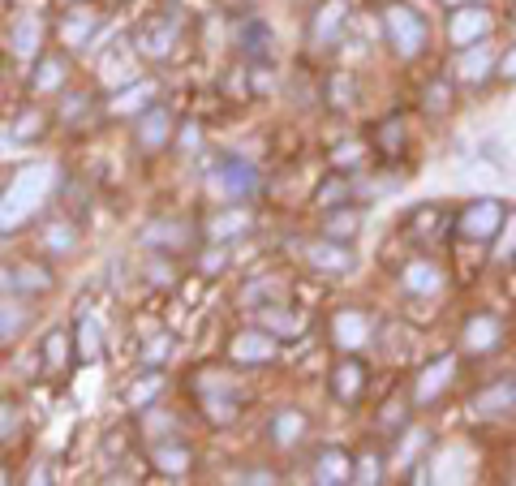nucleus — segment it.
I'll return each mask as SVG.
<instances>
[{
	"label": "nucleus",
	"instance_id": "obj_44",
	"mask_svg": "<svg viewBox=\"0 0 516 486\" xmlns=\"http://www.w3.org/2000/svg\"><path fill=\"white\" fill-rule=\"evenodd\" d=\"M65 87V61L61 56H43L35 69V91H61Z\"/></svg>",
	"mask_w": 516,
	"mask_h": 486
},
{
	"label": "nucleus",
	"instance_id": "obj_1",
	"mask_svg": "<svg viewBox=\"0 0 516 486\" xmlns=\"http://www.w3.org/2000/svg\"><path fill=\"white\" fill-rule=\"evenodd\" d=\"M516 340V323L508 319V310L499 306H469L461 319H456V336L452 349L465 357L469 366H486L495 357H504Z\"/></svg>",
	"mask_w": 516,
	"mask_h": 486
},
{
	"label": "nucleus",
	"instance_id": "obj_35",
	"mask_svg": "<svg viewBox=\"0 0 516 486\" xmlns=\"http://www.w3.org/2000/svg\"><path fill=\"white\" fill-rule=\"evenodd\" d=\"M95 26H99V18L86 5H69V13L61 18V39L69 48H86L91 44V35H95Z\"/></svg>",
	"mask_w": 516,
	"mask_h": 486
},
{
	"label": "nucleus",
	"instance_id": "obj_7",
	"mask_svg": "<svg viewBox=\"0 0 516 486\" xmlns=\"http://www.w3.org/2000/svg\"><path fill=\"white\" fill-rule=\"evenodd\" d=\"M465 409L482 426H508L516 422V370H491L469 388Z\"/></svg>",
	"mask_w": 516,
	"mask_h": 486
},
{
	"label": "nucleus",
	"instance_id": "obj_38",
	"mask_svg": "<svg viewBox=\"0 0 516 486\" xmlns=\"http://www.w3.org/2000/svg\"><path fill=\"white\" fill-rule=\"evenodd\" d=\"M13 52L18 56H35L39 52V44H43V18L39 13H18L13 18Z\"/></svg>",
	"mask_w": 516,
	"mask_h": 486
},
{
	"label": "nucleus",
	"instance_id": "obj_2",
	"mask_svg": "<svg viewBox=\"0 0 516 486\" xmlns=\"http://www.w3.org/2000/svg\"><path fill=\"white\" fill-rule=\"evenodd\" d=\"M508 198L499 194H473L456 203L452 216V250H469L482 267H491V241L499 237V224L508 216Z\"/></svg>",
	"mask_w": 516,
	"mask_h": 486
},
{
	"label": "nucleus",
	"instance_id": "obj_18",
	"mask_svg": "<svg viewBox=\"0 0 516 486\" xmlns=\"http://www.w3.org/2000/svg\"><path fill=\"white\" fill-rule=\"evenodd\" d=\"M228 357L241 366H267L280 357V336L267 332L263 323L258 327H246V332H237L233 340H228Z\"/></svg>",
	"mask_w": 516,
	"mask_h": 486
},
{
	"label": "nucleus",
	"instance_id": "obj_32",
	"mask_svg": "<svg viewBox=\"0 0 516 486\" xmlns=\"http://www.w3.org/2000/svg\"><path fill=\"white\" fill-rule=\"evenodd\" d=\"M370 155H375L370 138L357 134V138H344V142H336V147L327 151V168H336V173H362Z\"/></svg>",
	"mask_w": 516,
	"mask_h": 486
},
{
	"label": "nucleus",
	"instance_id": "obj_29",
	"mask_svg": "<svg viewBox=\"0 0 516 486\" xmlns=\"http://www.w3.org/2000/svg\"><path fill=\"white\" fill-rule=\"evenodd\" d=\"M413 400H409V392H400V396H387L383 405H379V413H375V426H379V435L392 443L400 431H405V426L413 422Z\"/></svg>",
	"mask_w": 516,
	"mask_h": 486
},
{
	"label": "nucleus",
	"instance_id": "obj_57",
	"mask_svg": "<svg viewBox=\"0 0 516 486\" xmlns=\"http://www.w3.org/2000/svg\"><path fill=\"white\" fill-rule=\"evenodd\" d=\"M443 9H461V5H478V0H439Z\"/></svg>",
	"mask_w": 516,
	"mask_h": 486
},
{
	"label": "nucleus",
	"instance_id": "obj_3",
	"mask_svg": "<svg viewBox=\"0 0 516 486\" xmlns=\"http://www.w3.org/2000/svg\"><path fill=\"white\" fill-rule=\"evenodd\" d=\"M379 31H383L387 48H392V56L400 65L426 61L430 44H435L430 18L413 5V0H379Z\"/></svg>",
	"mask_w": 516,
	"mask_h": 486
},
{
	"label": "nucleus",
	"instance_id": "obj_13",
	"mask_svg": "<svg viewBox=\"0 0 516 486\" xmlns=\"http://www.w3.org/2000/svg\"><path fill=\"white\" fill-rule=\"evenodd\" d=\"M207 185H211L215 198H224V203H246V198H254L263 190V173H258V164L224 155L215 168H207Z\"/></svg>",
	"mask_w": 516,
	"mask_h": 486
},
{
	"label": "nucleus",
	"instance_id": "obj_15",
	"mask_svg": "<svg viewBox=\"0 0 516 486\" xmlns=\"http://www.w3.org/2000/svg\"><path fill=\"white\" fill-rule=\"evenodd\" d=\"M301 263H306V271H314V276H349V271H357V250L349 241L319 233L301 246Z\"/></svg>",
	"mask_w": 516,
	"mask_h": 486
},
{
	"label": "nucleus",
	"instance_id": "obj_5",
	"mask_svg": "<svg viewBox=\"0 0 516 486\" xmlns=\"http://www.w3.org/2000/svg\"><path fill=\"white\" fill-rule=\"evenodd\" d=\"M392 276L400 284V293H405V302H413V306H430V310H435L443 297L452 293V271H448V263H443L435 250H413L409 259L392 271Z\"/></svg>",
	"mask_w": 516,
	"mask_h": 486
},
{
	"label": "nucleus",
	"instance_id": "obj_12",
	"mask_svg": "<svg viewBox=\"0 0 516 486\" xmlns=\"http://www.w3.org/2000/svg\"><path fill=\"white\" fill-rule=\"evenodd\" d=\"M499 26H504L499 9L491 5V0H478V5L448 9V22H443V39H448V48H469V44H486V39H495Z\"/></svg>",
	"mask_w": 516,
	"mask_h": 486
},
{
	"label": "nucleus",
	"instance_id": "obj_14",
	"mask_svg": "<svg viewBox=\"0 0 516 486\" xmlns=\"http://www.w3.org/2000/svg\"><path fill=\"white\" fill-rule=\"evenodd\" d=\"M327 392H332V400L344 409L362 405L366 392H370V362L362 353H340L336 366L327 370Z\"/></svg>",
	"mask_w": 516,
	"mask_h": 486
},
{
	"label": "nucleus",
	"instance_id": "obj_8",
	"mask_svg": "<svg viewBox=\"0 0 516 486\" xmlns=\"http://www.w3.org/2000/svg\"><path fill=\"white\" fill-rule=\"evenodd\" d=\"M495 69H499V44L495 39H486V44H469V48H452V56L443 61V74L461 87V95H478L486 87H499Z\"/></svg>",
	"mask_w": 516,
	"mask_h": 486
},
{
	"label": "nucleus",
	"instance_id": "obj_51",
	"mask_svg": "<svg viewBox=\"0 0 516 486\" xmlns=\"http://www.w3.org/2000/svg\"><path fill=\"white\" fill-rule=\"evenodd\" d=\"M43 125V112H22V121H13V138H22V142H31L35 130Z\"/></svg>",
	"mask_w": 516,
	"mask_h": 486
},
{
	"label": "nucleus",
	"instance_id": "obj_36",
	"mask_svg": "<svg viewBox=\"0 0 516 486\" xmlns=\"http://www.w3.org/2000/svg\"><path fill=\"white\" fill-rule=\"evenodd\" d=\"M99 353H104V340H99V319L95 314H78L74 323V357L82 366L99 362Z\"/></svg>",
	"mask_w": 516,
	"mask_h": 486
},
{
	"label": "nucleus",
	"instance_id": "obj_37",
	"mask_svg": "<svg viewBox=\"0 0 516 486\" xmlns=\"http://www.w3.org/2000/svg\"><path fill=\"white\" fill-rule=\"evenodd\" d=\"M26 323H31V306L22 297H0V349L13 345L26 332Z\"/></svg>",
	"mask_w": 516,
	"mask_h": 486
},
{
	"label": "nucleus",
	"instance_id": "obj_22",
	"mask_svg": "<svg viewBox=\"0 0 516 486\" xmlns=\"http://www.w3.org/2000/svg\"><path fill=\"white\" fill-rule=\"evenodd\" d=\"M306 435H310V418L301 409H293V405H280L276 413H271V422H267V439L276 443V448H297V443H306Z\"/></svg>",
	"mask_w": 516,
	"mask_h": 486
},
{
	"label": "nucleus",
	"instance_id": "obj_16",
	"mask_svg": "<svg viewBox=\"0 0 516 486\" xmlns=\"http://www.w3.org/2000/svg\"><path fill=\"white\" fill-rule=\"evenodd\" d=\"M430 465V482H469L478 474V465L469 461V443L465 439H448V443H435L426 456Z\"/></svg>",
	"mask_w": 516,
	"mask_h": 486
},
{
	"label": "nucleus",
	"instance_id": "obj_21",
	"mask_svg": "<svg viewBox=\"0 0 516 486\" xmlns=\"http://www.w3.org/2000/svg\"><path fill=\"white\" fill-rule=\"evenodd\" d=\"M349 13H353L349 0H323L319 13H314V22H310V44L319 52L340 48L344 31H349Z\"/></svg>",
	"mask_w": 516,
	"mask_h": 486
},
{
	"label": "nucleus",
	"instance_id": "obj_54",
	"mask_svg": "<svg viewBox=\"0 0 516 486\" xmlns=\"http://www.w3.org/2000/svg\"><path fill=\"white\" fill-rule=\"evenodd\" d=\"M177 142H181V147H185V151H194V147H198V121H190V125H181V138H177Z\"/></svg>",
	"mask_w": 516,
	"mask_h": 486
},
{
	"label": "nucleus",
	"instance_id": "obj_26",
	"mask_svg": "<svg viewBox=\"0 0 516 486\" xmlns=\"http://www.w3.org/2000/svg\"><path fill=\"white\" fill-rule=\"evenodd\" d=\"M314 482H327V486L353 482V452H344L340 443L319 448V452H314Z\"/></svg>",
	"mask_w": 516,
	"mask_h": 486
},
{
	"label": "nucleus",
	"instance_id": "obj_48",
	"mask_svg": "<svg viewBox=\"0 0 516 486\" xmlns=\"http://www.w3.org/2000/svg\"><path fill=\"white\" fill-rule=\"evenodd\" d=\"M185 233V224H151L147 228V246H160V250H177L181 246V237Z\"/></svg>",
	"mask_w": 516,
	"mask_h": 486
},
{
	"label": "nucleus",
	"instance_id": "obj_41",
	"mask_svg": "<svg viewBox=\"0 0 516 486\" xmlns=\"http://www.w3.org/2000/svg\"><path fill=\"white\" fill-rule=\"evenodd\" d=\"M155 95V82H134V87H125V91H117V99H112V112L117 117H129V112H147V99Z\"/></svg>",
	"mask_w": 516,
	"mask_h": 486
},
{
	"label": "nucleus",
	"instance_id": "obj_49",
	"mask_svg": "<svg viewBox=\"0 0 516 486\" xmlns=\"http://www.w3.org/2000/svg\"><path fill=\"white\" fill-rule=\"evenodd\" d=\"M142 431H147L151 439H164V435H177V418H172V413H160V409H147L142 413Z\"/></svg>",
	"mask_w": 516,
	"mask_h": 486
},
{
	"label": "nucleus",
	"instance_id": "obj_60",
	"mask_svg": "<svg viewBox=\"0 0 516 486\" xmlns=\"http://www.w3.org/2000/svg\"><path fill=\"white\" fill-rule=\"evenodd\" d=\"M512 147H516V134H512Z\"/></svg>",
	"mask_w": 516,
	"mask_h": 486
},
{
	"label": "nucleus",
	"instance_id": "obj_27",
	"mask_svg": "<svg viewBox=\"0 0 516 486\" xmlns=\"http://www.w3.org/2000/svg\"><path fill=\"white\" fill-rule=\"evenodd\" d=\"M478 160H482L486 168H491L495 177L516 181V147H512V138L482 134V138H478Z\"/></svg>",
	"mask_w": 516,
	"mask_h": 486
},
{
	"label": "nucleus",
	"instance_id": "obj_25",
	"mask_svg": "<svg viewBox=\"0 0 516 486\" xmlns=\"http://www.w3.org/2000/svg\"><path fill=\"white\" fill-rule=\"evenodd\" d=\"M362 228H366V211L362 203H344V207H332V211H323V220H319V233L323 237H336V241H353L362 237Z\"/></svg>",
	"mask_w": 516,
	"mask_h": 486
},
{
	"label": "nucleus",
	"instance_id": "obj_52",
	"mask_svg": "<svg viewBox=\"0 0 516 486\" xmlns=\"http://www.w3.org/2000/svg\"><path fill=\"white\" fill-rule=\"evenodd\" d=\"M168 336H151L147 340V349H142V357H147V362H164V357H168Z\"/></svg>",
	"mask_w": 516,
	"mask_h": 486
},
{
	"label": "nucleus",
	"instance_id": "obj_47",
	"mask_svg": "<svg viewBox=\"0 0 516 486\" xmlns=\"http://www.w3.org/2000/svg\"><path fill=\"white\" fill-rule=\"evenodd\" d=\"M18 431H22V405L13 396H0V443L18 439Z\"/></svg>",
	"mask_w": 516,
	"mask_h": 486
},
{
	"label": "nucleus",
	"instance_id": "obj_55",
	"mask_svg": "<svg viewBox=\"0 0 516 486\" xmlns=\"http://www.w3.org/2000/svg\"><path fill=\"white\" fill-rule=\"evenodd\" d=\"M220 263H228V254H220V250H211V254H207V259H203V271H207V276H215V267H220Z\"/></svg>",
	"mask_w": 516,
	"mask_h": 486
},
{
	"label": "nucleus",
	"instance_id": "obj_46",
	"mask_svg": "<svg viewBox=\"0 0 516 486\" xmlns=\"http://www.w3.org/2000/svg\"><path fill=\"white\" fill-rule=\"evenodd\" d=\"M134 78V56H129L125 48H112L108 56V65H104V82L108 87H121V82Z\"/></svg>",
	"mask_w": 516,
	"mask_h": 486
},
{
	"label": "nucleus",
	"instance_id": "obj_59",
	"mask_svg": "<svg viewBox=\"0 0 516 486\" xmlns=\"http://www.w3.org/2000/svg\"><path fill=\"white\" fill-rule=\"evenodd\" d=\"M512 439H516V422H512Z\"/></svg>",
	"mask_w": 516,
	"mask_h": 486
},
{
	"label": "nucleus",
	"instance_id": "obj_42",
	"mask_svg": "<svg viewBox=\"0 0 516 486\" xmlns=\"http://www.w3.org/2000/svg\"><path fill=\"white\" fill-rule=\"evenodd\" d=\"M78 246V228L69 220H52L48 228H43V250L48 254H69Z\"/></svg>",
	"mask_w": 516,
	"mask_h": 486
},
{
	"label": "nucleus",
	"instance_id": "obj_20",
	"mask_svg": "<svg viewBox=\"0 0 516 486\" xmlns=\"http://www.w3.org/2000/svg\"><path fill=\"white\" fill-rule=\"evenodd\" d=\"M370 147H375V160H383V164H400L409 155V121L405 117H379L375 125H370Z\"/></svg>",
	"mask_w": 516,
	"mask_h": 486
},
{
	"label": "nucleus",
	"instance_id": "obj_19",
	"mask_svg": "<svg viewBox=\"0 0 516 486\" xmlns=\"http://www.w3.org/2000/svg\"><path fill=\"white\" fill-rule=\"evenodd\" d=\"M430 448H435V435H430V426L422 422H409L405 431L392 439V452H387V465H392V474H409L413 465H422Z\"/></svg>",
	"mask_w": 516,
	"mask_h": 486
},
{
	"label": "nucleus",
	"instance_id": "obj_43",
	"mask_svg": "<svg viewBox=\"0 0 516 486\" xmlns=\"http://www.w3.org/2000/svg\"><path fill=\"white\" fill-rule=\"evenodd\" d=\"M69 340L65 332H52L48 340H43V366H48V375H65L69 370Z\"/></svg>",
	"mask_w": 516,
	"mask_h": 486
},
{
	"label": "nucleus",
	"instance_id": "obj_6",
	"mask_svg": "<svg viewBox=\"0 0 516 486\" xmlns=\"http://www.w3.org/2000/svg\"><path fill=\"white\" fill-rule=\"evenodd\" d=\"M469 362L456 349H443L435 357H426V362L413 370V379H409V400H413V409L418 413H430V409H439L443 400H448L456 388L465 383V370Z\"/></svg>",
	"mask_w": 516,
	"mask_h": 486
},
{
	"label": "nucleus",
	"instance_id": "obj_23",
	"mask_svg": "<svg viewBox=\"0 0 516 486\" xmlns=\"http://www.w3.org/2000/svg\"><path fill=\"white\" fill-rule=\"evenodd\" d=\"M151 465L160 469L164 478H185L194 465V452H190V443H181L177 435H164V439H151Z\"/></svg>",
	"mask_w": 516,
	"mask_h": 486
},
{
	"label": "nucleus",
	"instance_id": "obj_31",
	"mask_svg": "<svg viewBox=\"0 0 516 486\" xmlns=\"http://www.w3.org/2000/svg\"><path fill=\"white\" fill-rule=\"evenodd\" d=\"M344 203H357L353 173H336V168H327V177L319 181V190H314V207L332 211V207H344Z\"/></svg>",
	"mask_w": 516,
	"mask_h": 486
},
{
	"label": "nucleus",
	"instance_id": "obj_10",
	"mask_svg": "<svg viewBox=\"0 0 516 486\" xmlns=\"http://www.w3.org/2000/svg\"><path fill=\"white\" fill-rule=\"evenodd\" d=\"M190 383H194L198 409H203V418L211 426H233L241 418V392L228 370H198Z\"/></svg>",
	"mask_w": 516,
	"mask_h": 486
},
{
	"label": "nucleus",
	"instance_id": "obj_58",
	"mask_svg": "<svg viewBox=\"0 0 516 486\" xmlns=\"http://www.w3.org/2000/svg\"><path fill=\"white\" fill-rule=\"evenodd\" d=\"M61 5H86V0H61Z\"/></svg>",
	"mask_w": 516,
	"mask_h": 486
},
{
	"label": "nucleus",
	"instance_id": "obj_33",
	"mask_svg": "<svg viewBox=\"0 0 516 486\" xmlns=\"http://www.w3.org/2000/svg\"><path fill=\"white\" fill-rule=\"evenodd\" d=\"M357 95H362V87H357V78L349 69H332V74L323 78V104L332 112H349L357 104Z\"/></svg>",
	"mask_w": 516,
	"mask_h": 486
},
{
	"label": "nucleus",
	"instance_id": "obj_4",
	"mask_svg": "<svg viewBox=\"0 0 516 486\" xmlns=\"http://www.w3.org/2000/svg\"><path fill=\"white\" fill-rule=\"evenodd\" d=\"M56 185V164H26L18 177L9 181V190L0 194V233H13L43 207V198Z\"/></svg>",
	"mask_w": 516,
	"mask_h": 486
},
{
	"label": "nucleus",
	"instance_id": "obj_50",
	"mask_svg": "<svg viewBox=\"0 0 516 486\" xmlns=\"http://www.w3.org/2000/svg\"><path fill=\"white\" fill-rule=\"evenodd\" d=\"M160 388H164V379H160V375H147V379H142L134 392H129V405L142 409V405H147V400H151L155 392H160Z\"/></svg>",
	"mask_w": 516,
	"mask_h": 486
},
{
	"label": "nucleus",
	"instance_id": "obj_24",
	"mask_svg": "<svg viewBox=\"0 0 516 486\" xmlns=\"http://www.w3.org/2000/svg\"><path fill=\"white\" fill-rule=\"evenodd\" d=\"M250 228H254V211L250 207L224 203L220 216L207 220V241H211V246H224V241H233V237H246Z\"/></svg>",
	"mask_w": 516,
	"mask_h": 486
},
{
	"label": "nucleus",
	"instance_id": "obj_39",
	"mask_svg": "<svg viewBox=\"0 0 516 486\" xmlns=\"http://www.w3.org/2000/svg\"><path fill=\"white\" fill-rule=\"evenodd\" d=\"M387 474H392V465H387V452H379V448L353 452V482L375 486V482H387Z\"/></svg>",
	"mask_w": 516,
	"mask_h": 486
},
{
	"label": "nucleus",
	"instance_id": "obj_9",
	"mask_svg": "<svg viewBox=\"0 0 516 486\" xmlns=\"http://www.w3.org/2000/svg\"><path fill=\"white\" fill-rule=\"evenodd\" d=\"M452 203H413L400 220V237L409 241L413 250H448L452 246Z\"/></svg>",
	"mask_w": 516,
	"mask_h": 486
},
{
	"label": "nucleus",
	"instance_id": "obj_28",
	"mask_svg": "<svg viewBox=\"0 0 516 486\" xmlns=\"http://www.w3.org/2000/svg\"><path fill=\"white\" fill-rule=\"evenodd\" d=\"M168 142H172V112L155 104L138 117V147L142 151H164Z\"/></svg>",
	"mask_w": 516,
	"mask_h": 486
},
{
	"label": "nucleus",
	"instance_id": "obj_11",
	"mask_svg": "<svg viewBox=\"0 0 516 486\" xmlns=\"http://www.w3.org/2000/svg\"><path fill=\"white\" fill-rule=\"evenodd\" d=\"M379 340V323L366 306H336L327 314V345L336 353H366Z\"/></svg>",
	"mask_w": 516,
	"mask_h": 486
},
{
	"label": "nucleus",
	"instance_id": "obj_40",
	"mask_svg": "<svg viewBox=\"0 0 516 486\" xmlns=\"http://www.w3.org/2000/svg\"><path fill=\"white\" fill-rule=\"evenodd\" d=\"M516 259V203L508 207L504 224H499V237L491 241V271H504Z\"/></svg>",
	"mask_w": 516,
	"mask_h": 486
},
{
	"label": "nucleus",
	"instance_id": "obj_17",
	"mask_svg": "<svg viewBox=\"0 0 516 486\" xmlns=\"http://www.w3.org/2000/svg\"><path fill=\"white\" fill-rule=\"evenodd\" d=\"M456 108H461V87H456L443 69L426 74V82L418 87V112H422V117L426 121H448Z\"/></svg>",
	"mask_w": 516,
	"mask_h": 486
},
{
	"label": "nucleus",
	"instance_id": "obj_56",
	"mask_svg": "<svg viewBox=\"0 0 516 486\" xmlns=\"http://www.w3.org/2000/svg\"><path fill=\"white\" fill-rule=\"evenodd\" d=\"M499 482H516V452H512V461L499 465Z\"/></svg>",
	"mask_w": 516,
	"mask_h": 486
},
{
	"label": "nucleus",
	"instance_id": "obj_53",
	"mask_svg": "<svg viewBox=\"0 0 516 486\" xmlns=\"http://www.w3.org/2000/svg\"><path fill=\"white\" fill-rule=\"evenodd\" d=\"M499 276H504V302L516 306V259H512L504 271H499Z\"/></svg>",
	"mask_w": 516,
	"mask_h": 486
},
{
	"label": "nucleus",
	"instance_id": "obj_34",
	"mask_svg": "<svg viewBox=\"0 0 516 486\" xmlns=\"http://www.w3.org/2000/svg\"><path fill=\"white\" fill-rule=\"evenodd\" d=\"M237 44H241V52H246L250 61H258V65H271V56H276V35H271L267 22H246V26L237 31Z\"/></svg>",
	"mask_w": 516,
	"mask_h": 486
},
{
	"label": "nucleus",
	"instance_id": "obj_45",
	"mask_svg": "<svg viewBox=\"0 0 516 486\" xmlns=\"http://www.w3.org/2000/svg\"><path fill=\"white\" fill-rule=\"evenodd\" d=\"M495 82L504 91H512L516 87V31L504 39V44H499V69H495Z\"/></svg>",
	"mask_w": 516,
	"mask_h": 486
},
{
	"label": "nucleus",
	"instance_id": "obj_30",
	"mask_svg": "<svg viewBox=\"0 0 516 486\" xmlns=\"http://www.w3.org/2000/svg\"><path fill=\"white\" fill-rule=\"evenodd\" d=\"M172 44H177V22H172L168 13L151 18V22L138 31V52H142V56H155V61H160V56H168Z\"/></svg>",
	"mask_w": 516,
	"mask_h": 486
}]
</instances>
